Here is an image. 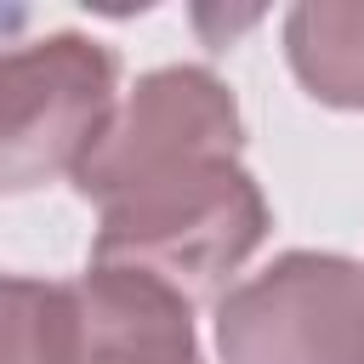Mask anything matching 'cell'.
<instances>
[{
	"mask_svg": "<svg viewBox=\"0 0 364 364\" xmlns=\"http://www.w3.org/2000/svg\"><path fill=\"white\" fill-rule=\"evenodd\" d=\"M222 364H364V262L284 250L216 296Z\"/></svg>",
	"mask_w": 364,
	"mask_h": 364,
	"instance_id": "3957f363",
	"label": "cell"
},
{
	"mask_svg": "<svg viewBox=\"0 0 364 364\" xmlns=\"http://www.w3.org/2000/svg\"><path fill=\"white\" fill-rule=\"evenodd\" d=\"M97 267H136L176 296H210L262 239L267 199L239 154H188L136 171L97 199Z\"/></svg>",
	"mask_w": 364,
	"mask_h": 364,
	"instance_id": "6da1fadb",
	"label": "cell"
},
{
	"mask_svg": "<svg viewBox=\"0 0 364 364\" xmlns=\"http://www.w3.org/2000/svg\"><path fill=\"white\" fill-rule=\"evenodd\" d=\"M74 284L0 273V364H74Z\"/></svg>",
	"mask_w": 364,
	"mask_h": 364,
	"instance_id": "52a82bcc",
	"label": "cell"
},
{
	"mask_svg": "<svg viewBox=\"0 0 364 364\" xmlns=\"http://www.w3.org/2000/svg\"><path fill=\"white\" fill-rule=\"evenodd\" d=\"M74 364H199L193 307L136 267H85L74 279Z\"/></svg>",
	"mask_w": 364,
	"mask_h": 364,
	"instance_id": "5b68a950",
	"label": "cell"
},
{
	"mask_svg": "<svg viewBox=\"0 0 364 364\" xmlns=\"http://www.w3.org/2000/svg\"><path fill=\"white\" fill-rule=\"evenodd\" d=\"M284 57L307 97L364 108V0H313L284 17Z\"/></svg>",
	"mask_w": 364,
	"mask_h": 364,
	"instance_id": "8992f818",
	"label": "cell"
},
{
	"mask_svg": "<svg viewBox=\"0 0 364 364\" xmlns=\"http://www.w3.org/2000/svg\"><path fill=\"white\" fill-rule=\"evenodd\" d=\"M239 142H245L239 102L210 68H193V63L154 68L125 91V102H114L102 136L74 171V188L97 199L102 188L148 165H171L188 154H239Z\"/></svg>",
	"mask_w": 364,
	"mask_h": 364,
	"instance_id": "277c9868",
	"label": "cell"
},
{
	"mask_svg": "<svg viewBox=\"0 0 364 364\" xmlns=\"http://www.w3.org/2000/svg\"><path fill=\"white\" fill-rule=\"evenodd\" d=\"M119 91V57L91 34H46L0 51V193H34L74 176L102 136Z\"/></svg>",
	"mask_w": 364,
	"mask_h": 364,
	"instance_id": "7a4b0ae2",
	"label": "cell"
}]
</instances>
